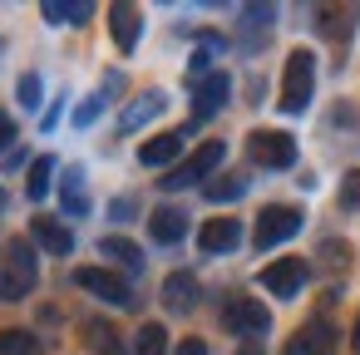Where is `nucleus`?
<instances>
[{
	"label": "nucleus",
	"mask_w": 360,
	"mask_h": 355,
	"mask_svg": "<svg viewBox=\"0 0 360 355\" xmlns=\"http://www.w3.org/2000/svg\"><path fill=\"white\" fill-rule=\"evenodd\" d=\"M237 355H262V345H257V340H247V345H242Z\"/></svg>",
	"instance_id": "nucleus-36"
},
{
	"label": "nucleus",
	"mask_w": 360,
	"mask_h": 355,
	"mask_svg": "<svg viewBox=\"0 0 360 355\" xmlns=\"http://www.w3.org/2000/svg\"><path fill=\"white\" fill-rule=\"evenodd\" d=\"M40 281V262H35V242L11 237L6 252H0V301H20L30 296Z\"/></svg>",
	"instance_id": "nucleus-1"
},
{
	"label": "nucleus",
	"mask_w": 360,
	"mask_h": 355,
	"mask_svg": "<svg viewBox=\"0 0 360 355\" xmlns=\"http://www.w3.org/2000/svg\"><path fill=\"white\" fill-rule=\"evenodd\" d=\"M99 252H104L109 262H119L124 271H143V252H139L129 237H104V242H99Z\"/></svg>",
	"instance_id": "nucleus-22"
},
{
	"label": "nucleus",
	"mask_w": 360,
	"mask_h": 355,
	"mask_svg": "<svg viewBox=\"0 0 360 355\" xmlns=\"http://www.w3.org/2000/svg\"><path fill=\"white\" fill-rule=\"evenodd\" d=\"M134 207H139L134 198H114V207H109V217H114V222H129V217H139Z\"/></svg>",
	"instance_id": "nucleus-31"
},
{
	"label": "nucleus",
	"mask_w": 360,
	"mask_h": 355,
	"mask_svg": "<svg viewBox=\"0 0 360 355\" xmlns=\"http://www.w3.org/2000/svg\"><path fill=\"white\" fill-rule=\"evenodd\" d=\"M271 25H276V6H242V20H237L242 50H262V40H266Z\"/></svg>",
	"instance_id": "nucleus-13"
},
{
	"label": "nucleus",
	"mask_w": 360,
	"mask_h": 355,
	"mask_svg": "<svg viewBox=\"0 0 360 355\" xmlns=\"http://www.w3.org/2000/svg\"><path fill=\"white\" fill-rule=\"evenodd\" d=\"M84 335H89V345H94L99 355H124V345H119L114 325H99V321H89V325H84Z\"/></svg>",
	"instance_id": "nucleus-27"
},
{
	"label": "nucleus",
	"mask_w": 360,
	"mask_h": 355,
	"mask_svg": "<svg viewBox=\"0 0 360 355\" xmlns=\"http://www.w3.org/2000/svg\"><path fill=\"white\" fill-rule=\"evenodd\" d=\"M163 306L168 311H193L198 306V276L193 271H173L163 281Z\"/></svg>",
	"instance_id": "nucleus-20"
},
{
	"label": "nucleus",
	"mask_w": 360,
	"mask_h": 355,
	"mask_svg": "<svg viewBox=\"0 0 360 355\" xmlns=\"http://www.w3.org/2000/svg\"><path fill=\"white\" fill-rule=\"evenodd\" d=\"M173 355H207V340H198V335H188V340H183V345H178Z\"/></svg>",
	"instance_id": "nucleus-34"
},
{
	"label": "nucleus",
	"mask_w": 360,
	"mask_h": 355,
	"mask_svg": "<svg viewBox=\"0 0 360 355\" xmlns=\"http://www.w3.org/2000/svg\"><path fill=\"white\" fill-rule=\"evenodd\" d=\"M0 355H40L35 330H25V325H15V330H0Z\"/></svg>",
	"instance_id": "nucleus-26"
},
{
	"label": "nucleus",
	"mask_w": 360,
	"mask_h": 355,
	"mask_svg": "<svg viewBox=\"0 0 360 355\" xmlns=\"http://www.w3.org/2000/svg\"><path fill=\"white\" fill-rule=\"evenodd\" d=\"M306 276H311V266H306L301 257H281V262H271V266H262V286H266L271 296H281V301H291V296H301V286H306Z\"/></svg>",
	"instance_id": "nucleus-8"
},
{
	"label": "nucleus",
	"mask_w": 360,
	"mask_h": 355,
	"mask_svg": "<svg viewBox=\"0 0 360 355\" xmlns=\"http://www.w3.org/2000/svg\"><path fill=\"white\" fill-rule=\"evenodd\" d=\"M222 325H227L232 335L257 340V335H266V330H271V311H266L257 296H232V301L222 306Z\"/></svg>",
	"instance_id": "nucleus-5"
},
{
	"label": "nucleus",
	"mask_w": 360,
	"mask_h": 355,
	"mask_svg": "<svg viewBox=\"0 0 360 355\" xmlns=\"http://www.w3.org/2000/svg\"><path fill=\"white\" fill-rule=\"evenodd\" d=\"M163 109H168V99H163L158 89H148V94H139V99H134V104H129V109L119 114V134H139V129H143L148 119H158Z\"/></svg>",
	"instance_id": "nucleus-17"
},
{
	"label": "nucleus",
	"mask_w": 360,
	"mask_h": 355,
	"mask_svg": "<svg viewBox=\"0 0 360 355\" xmlns=\"http://www.w3.org/2000/svg\"><path fill=\"white\" fill-rule=\"evenodd\" d=\"M350 350H360V316H355V330H350Z\"/></svg>",
	"instance_id": "nucleus-35"
},
{
	"label": "nucleus",
	"mask_w": 360,
	"mask_h": 355,
	"mask_svg": "<svg viewBox=\"0 0 360 355\" xmlns=\"http://www.w3.org/2000/svg\"><path fill=\"white\" fill-rule=\"evenodd\" d=\"M148 237L163 242V247L183 242V237H188V212H183V207H158V212L148 217Z\"/></svg>",
	"instance_id": "nucleus-18"
},
{
	"label": "nucleus",
	"mask_w": 360,
	"mask_h": 355,
	"mask_svg": "<svg viewBox=\"0 0 360 355\" xmlns=\"http://www.w3.org/2000/svg\"><path fill=\"white\" fill-rule=\"evenodd\" d=\"M237 242H242V222H237V217H212V222H202V232H198V247H202L207 257H227V252H237Z\"/></svg>",
	"instance_id": "nucleus-12"
},
{
	"label": "nucleus",
	"mask_w": 360,
	"mask_h": 355,
	"mask_svg": "<svg viewBox=\"0 0 360 355\" xmlns=\"http://www.w3.org/2000/svg\"><path fill=\"white\" fill-rule=\"evenodd\" d=\"M316 94V55L311 50H291L286 55V75H281V114H301Z\"/></svg>",
	"instance_id": "nucleus-2"
},
{
	"label": "nucleus",
	"mask_w": 360,
	"mask_h": 355,
	"mask_svg": "<svg viewBox=\"0 0 360 355\" xmlns=\"http://www.w3.org/2000/svg\"><path fill=\"white\" fill-rule=\"evenodd\" d=\"M340 207H345V212H360V168H350V173L340 178Z\"/></svg>",
	"instance_id": "nucleus-30"
},
{
	"label": "nucleus",
	"mask_w": 360,
	"mask_h": 355,
	"mask_svg": "<svg viewBox=\"0 0 360 355\" xmlns=\"http://www.w3.org/2000/svg\"><path fill=\"white\" fill-rule=\"evenodd\" d=\"M247 153H252V163H262V168H291V163H296V138L281 134V129H257V134L247 138Z\"/></svg>",
	"instance_id": "nucleus-6"
},
{
	"label": "nucleus",
	"mask_w": 360,
	"mask_h": 355,
	"mask_svg": "<svg viewBox=\"0 0 360 355\" xmlns=\"http://www.w3.org/2000/svg\"><path fill=\"white\" fill-rule=\"evenodd\" d=\"M75 286L89 291V296H99V301H109V306H129V301H134L129 281L114 276L109 266H79V271H75Z\"/></svg>",
	"instance_id": "nucleus-7"
},
{
	"label": "nucleus",
	"mask_w": 360,
	"mask_h": 355,
	"mask_svg": "<svg viewBox=\"0 0 360 355\" xmlns=\"http://www.w3.org/2000/svg\"><path fill=\"white\" fill-rule=\"evenodd\" d=\"M134 355H168V325H158V321L139 325V335H134Z\"/></svg>",
	"instance_id": "nucleus-25"
},
{
	"label": "nucleus",
	"mask_w": 360,
	"mask_h": 355,
	"mask_svg": "<svg viewBox=\"0 0 360 355\" xmlns=\"http://www.w3.org/2000/svg\"><path fill=\"white\" fill-rule=\"evenodd\" d=\"M15 99H20L25 109H40V99H45V94H40V75H35V70H25V75H20V84H15Z\"/></svg>",
	"instance_id": "nucleus-28"
},
{
	"label": "nucleus",
	"mask_w": 360,
	"mask_h": 355,
	"mask_svg": "<svg viewBox=\"0 0 360 355\" xmlns=\"http://www.w3.org/2000/svg\"><path fill=\"white\" fill-rule=\"evenodd\" d=\"M60 202L70 217H89V183H84V168H65L60 178Z\"/></svg>",
	"instance_id": "nucleus-19"
},
{
	"label": "nucleus",
	"mask_w": 360,
	"mask_h": 355,
	"mask_svg": "<svg viewBox=\"0 0 360 355\" xmlns=\"http://www.w3.org/2000/svg\"><path fill=\"white\" fill-rule=\"evenodd\" d=\"M296 232H301V212L286 207V202H271V207L257 212V232H252V242H257V252H271V247L291 242Z\"/></svg>",
	"instance_id": "nucleus-4"
},
{
	"label": "nucleus",
	"mask_w": 360,
	"mask_h": 355,
	"mask_svg": "<svg viewBox=\"0 0 360 355\" xmlns=\"http://www.w3.org/2000/svg\"><path fill=\"white\" fill-rule=\"evenodd\" d=\"M11 143H15V119H11L6 109H0V153H6Z\"/></svg>",
	"instance_id": "nucleus-32"
},
{
	"label": "nucleus",
	"mask_w": 360,
	"mask_h": 355,
	"mask_svg": "<svg viewBox=\"0 0 360 355\" xmlns=\"http://www.w3.org/2000/svg\"><path fill=\"white\" fill-rule=\"evenodd\" d=\"M321 252H326V257H321L326 266H345V242H326Z\"/></svg>",
	"instance_id": "nucleus-33"
},
{
	"label": "nucleus",
	"mask_w": 360,
	"mask_h": 355,
	"mask_svg": "<svg viewBox=\"0 0 360 355\" xmlns=\"http://www.w3.org/2000/svg\"><path fill=\"white\" fill-rule=\"evenodd\" d=\"M227 94H232V75H207L202 84H193V124H202V119H212L222 104H227Z\"/></svg>",
	"instance_id": "nucleus-10"
},
{
	"label": "nucleus",
	"mask_w": 360,
	"mask_h": 355,
	"mask_svg": "<svg viewBox=\"0 0 360 355\" xmlns=\"http://www.w3.org/2000/svg\"><path fill=\"white\" fill-rule=\"evenodd\" d=\"M222 158H227V143H222V138H207V143H198V148L178 163V173H163L158 188H163V193H178V188H193V183H207V173L222 168Z\"/></svg>",
	"instance_id": "nucleus-3"
},
{
	"label": "nucleus",
	"mask_w": 360,
	"mask_h": 355,
	"mask_svg": "<svg viewBox=\"0 0 360 355\" xmlns=\"http://www.w3.org/2000/svg\"><path fill=\"white\" fill-rule=\"evenodd\" d=\"M30 242H35L40 252H55V257H70V252H75V232H70L60 217H45V212L30 217Z\"/></svg>",
	"instance_id": "nucleus-11"
},
{
	"label": "nucleus",
	"mask_w": 360,
	"mask_h": 355,
	"mask_svg": "<svg viewBox=\"0 0 360 355\" xmlns=\"http://www.w3.org/2000/svg\"><path fill=\"white\" fill-rule=\"evenodd\" d=\"M40 15H45L50 25H84V20L94 15V6H89V0H70V6H65V0H45Z\"/></svg>",
	"instance_id": "nucleus-21"
},
{
	"label": "nucleus",
	"mask_w": 360,
	"mask_h": 355,
	"mask_svg": "<svg viewBox=\"0 0 360 355\" xmlns=\"http://www.w3.org/2000/svg\"><path fill=\"white\" fill-rule=\"evenodd\" d=\"M281 355H335V325L330 321H306L291 340H286V350Z\"/></svg>",
	"instance_id": "nucleus-9"
},
{
	"label": "nucleus",
	"mask_w": 360,
	"mask_h": 355,
	"mask_svg": "<svg viewBox=\"0 0 360 355\" xmlns=\"http://www.w3.org/2000/svg\"><path fill=\"white\" fill-rule=\"evenodd\" d=\"M55 168H60V163H55L50 153H40V158L30 163V178H25V193H30V202H40V198L50 193V183H55Z\"/></svg>",
	"instance_id": "nucleus-23"
},
{
	"label": "nucleus",
	"mask_w": 360,
	"mask_h": 355,
	"mask_svg": "<svg viewBox=\"0 0 360 355\" xmlns=\"http://www.w3.org/2000/svg\"><path fill=\"white\" fill-rule=\"evenodd\" d=\"M316 30L330 40V45H345L355 35V6H321L316 11Z\"/></svg>",
	"instance_id": "nucleus-15"
},
{
	"label": "nucleus",
	"mask_w": 360,
	"mask_h": 355,
	"mask_svg": "<svg viewBox=\"0 0 360 355\" xmlns=\"http://www.w3.org/2000/svg\"><path fill=\"white\" fill-rule=\"evenodd\" d=\"M104 104H109V94H104V89H99L94 99H84V104L75 109V129H89V124H94V119L104 114Z\"/></svg>",
	"instance_id": "nucleus-29"
},
{
	"label": "nucleus",
	"mask_w": 360,
	"mask_h": 355,
	"mask_svg": "<svg viewBox=\"0 0 360 355\" xmlns=\"http://www.w3.org/2000/svg\"><path fill=\"white\" fill-rule=\"evenodd\" d=\"M193 134V124L188 129H173V134H158V138H148L143 148H139V163L143 168H163V163H173L178 153H183V138Z\"/></svg>",
	"instance_id": "nucleus-16"
},
{
	"label": "nucleus",
	"mask_w": 360,
	"mask_h": 355,
	"mask_svg": "<svg viewBox=\"0 0 360 355\" xmlns=\"http://www.w3.org/2000/svg\"><path fill=\"white\" fill-rule=\"evenodd\" d=\"M202 193H207V202H232V198L247 193V178L242 173H222V178H207Z\"/></svg>",
	"instance_id": "nucleus-24"
},
{
	"label": "nucleus",
	"mask_w": 360,
	"mask_h": 355,
	"mask_svg": "<svg viewBox=\"0 0 360 355\" xmlns=\"http://www.w3.org/2000/svg\"><path fill=\"white\" fill-rule=\"evenodd\" d=\"M109 30H114L119 55H134L139 30H143V11H139V6H109Z\"/></svg>",
	"instance_id": "nucleus-14"
}]
</instances>
